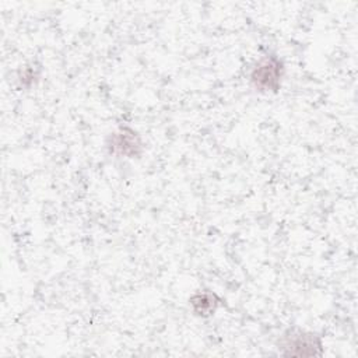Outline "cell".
I'll return each instance as SVG.
<instances>
[{"label":"cell","instance_id":"cell-1","mask_svg":"<svg viewBox=\"0 0 358 358\" xmlns=\"http://www.w3.org/2000/svg\"><path fill=\"white\" fill-rule=\"evenodd\" d=\"M285 64L274 53L262 56L250 70L249 81L253 88L263 94H277L282 85Z\"/></svg>","mask_w":358,"mask_h":358},{"label":"cell","instance_id":"cell-2","mask_svg":"<svg viewBox=\"0 0 358 358\" xmlns=\"http://www.w3.org/2000/svg\"><path fill=\"white\" fill-rule=\"evenodd\" d=\"M278 352L281 355L315 357L322 355V337L313 331L302 330L299 327L287 329L278 340Z\"/></svg>","mask_w":358,"mask_h":358},{"label":"cell","instance_id":"cell-3","mask_svg":"<svg viewBox=\"0 0 358 358\" xmlns=\"http://www.w3.org/2000/svg\"><path fill=\"white\" fill-rule=\"evenodd\" d=\"M106 150L116 158L137 159L144 154V141L137 130L130 126H119L110 131L105 141Z\"/></svg>","mask_w":358,"mask_h":358},{"label":"cell","instance_id":"cell-4","mask_svg":"<svg viewBox=\"0 0 358 358\" xmlns=\"http://www.w3.org/2000/svg\"><path fill=\"white\" fill-rule=\"evenodd\" d=\"M189 306L196 316L210 317L218 310V308L222 306V299L210 289L196 291L189 298Z\"/></svg>","mask_w":358,"mask_h":358},{"label":"cell","instance_id":"cell-5","mask_svg":"<svg viewBox=\"0 0 358 358\" xmlns=\"http://www.w3.org/2000/svg\"><path fill=\"white\" fill-rule=\"evenodd\" d=\"M20 81L22 83V84H25V85H31V84H34V81L38 78V71H36V69L34 67H25L24 69V71H21L20 73Z\"/></svg>","mask_w":358,"mask_h":358}]
</instances>
